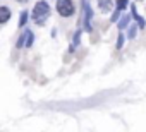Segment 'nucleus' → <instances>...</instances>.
Masks as SVG:
<instances>
[{
	"instance_id": "nucleus-1",
	"label": "nucleus",
	"mask_w": 146,
	"mask_h": 132,
	"mask_svg": "<svg viewBox=\"0 0 146 132\" xmlns=\"http://www.w3.org/2000/svg\"><path fill=\"white\" fill-rule=\"evenodd\" d=\"M52 14V7L46 0H38L35 4L33 11H31V21L36 24V26H45V22L48 21Z\"/></svg>"
},
{
	"instance_id": "nucleus-3",
	"label": "nucleus",
	"mask_w": 146,
	"mask_h": 132,
	"mask_svg": "<svg viewBox=\"0 0 146 132\" xmlns=\"http://www.w3.org/2000/svg\"><path fill=\"white\" fill-rule=\"evenodd\" d=\"M91 19H93V9H91V5H90L88 0H83V16H81L83 31H86V33H91L93 31Z\"/></svg>"
},
{
	"instance_id": "nucleus-10",
	"label": "nucleus",
	"mask_w": 146,
	"mask_h": 132,
	"mask_svg": "<svg viewBox=\"0 0 146 132\" xmlns=\"http://www.w3.org/2000/svg\"><path fill=\"white\" fill-rule=\"evenodd\" d=\"M129 21H131V16H124V17H120V19L117 21V28H119V29H125V28L129 26Z\"/></svg>"
},
{
	"instance_id": "nucleus-4",
	"label": "nucleus",
	"mask_w": 146,
	"mask_h": 132,
	"mask_svg": "<svg viewBox=\"0 0 146 132\" xmlns=\"http://www.w3.org/2000/svg\"><path fill=\"white\" fill-rule=\"evenodd\" d=\"M11 17H12V11L7 5H0V26L5 24V22H9Z\"/></svg>"
},
{
	"instance_id": "nucleus-9",
	"label": "nucleus",
	"mask_w": 146,
	"mask_h": 132,
	"mask_svg": "<svg viewBox=\"0 0 146 132\" xmlns=\"http://www.w3.org/2000/svg\"><path fill=\"white\" fill-rule=\"evenodd\" d=\"M137 24H129L127 26V34H125V38L127 40H134L136 36H137Z\"/></svg>"
},
{
	"instance_id": "nucleus-7",
	"label": "nucleus",
	"mask_w": 146,
	"mask_h": 132,
	"mask_svg": "<svg viewBox=\"0 0 146 132\" xmlns=\"http://www.w3.org/2000/svg\"><path fill=\"white\" fill-rule=\"evenodd\" d=\"M98 7H100V11L103 14H108L112 11V7H113V2L112 0H98Z\"/></svg>"
},
{
	"instance_id": "nucleus-12",
	"label": "nucleus",
	"mask_w": 146,
	"mask_h": 132,
	"mask_svg": "<svg viewBox=\"0 0 146 132\" xmlns=\"http://www.w3.org/2000/svg\"><path fill=\"white\" fill-rule=\"evenodd\" d=\"M127 5H129V0H117L115 9H119V11H125V9H127Z\"/></svg>"
},
{
	"instance_id": "nucleus-15",
	"label": "nucleus",
	"mask_w": 146,
	"mask_h": 132,
	"mask_svg": "<svg viewBox=\"0 0 146 132\" xmlns=\"http://www.w3.org/2000/svg\"><path fill=\"white\" fill-rule=\"evenodd\" d=\"M24 41H26V38H24V33L17 38V43H16V48H23L24 46Z\"/></svg>"
},
{
	"instance_id": "nucleus-14",
	"label": "nucleus",
	"mask_w": 146,
	"mask_h": 132,
	"mask_svg": "<svg viewBox=\"0 0 146 132\" xmlns=\"http://www.w3.org/2000/svg\"><path fill=\"white\" fill-rule=\"evenodd\" d=\"M120 12H122V11L115 9V11H113V14H112V17H110V21H112V22H117V21L120 19Z\"/></svg>"
},
{
	"instance_id": "nucleus-6",
	"label": "nucleus",
	"mask_w": 146,
	"mask_h": 132,
	"mask_svg": "<svg viewBox=\"0 0 146 132\" xmlns=\"http://www.w3.org/2000/svg\"><path fill=\"white\" fill-rule=\"evenodd\" d=\"M81 33H83V28H78L76 29V33H74V36H72V45H70V53L76 50V46H79V43H81Z\"/></svg>"
},
{
	"instance_id": "nucleus-11",
	"label": "nucleus",
	"mask_w": 146,
	"mask_h": 132,
	"mask_svg": "<svg viewBox=\"0 0 146 132\" xmlns=\"http://www.w3.org/2000/svg\"><path fill=\"white\" fill-rule=\"evenodd\" d=\"M28 17H29V12H28V11H23V12H21V16H19V28L26 26V22H28Z\"/></svg>"
},
{
	"instance_id": "nucleus-16",
	"label": "nucleus",
	"mask_w": 146,
	"mask_h": 132,
	"mask_svg": "<svg viewBox=\"0 0 146 132\" xmlns=\"http://www.w3.org/2000/svg\"><path fill=\"white\" fill-rule=\"evenodd\" d=\"M16 2H28V0H16Z\"/></svg>"
},
{
	"instance_id": "nucleus-2",
	"label": "nucleus",
	"mask_w": 146,
	"mask_h": 132,
	"mask_svg": "<svg viewBox=\"0 0 146 132\" xmlns=\"http://www.w3.org/2000/svg\"><path fill=\"white\" fill-rule=\"evenodd\" d=\"M57 12H58V16L60 17H72L76 14V5H74V2L72 0H57Z\"/></svg>"
},
{
	"instance_id": "nucleus-5",
	"label": "nucleus",
	"mask_w": 146,
	"mask_h": 132,
	"mask_svg": "<svg viewBox=\"0 0 146 132\" xmlns=\"http://www.w3.org/2000/svg\"><path fill=\"white\" fill-rule=\"evenodd\" d=\"M131 11H132V14H131V16H132V19L136 21L137 28H139V29H144V28H146V21H144V19H143V17H141L137 12H136V7H134V5L131 7Z\"/></svg>"
},
{
	"instance_id": "nucleus-8",
	"label": "nucleus",
	"mask_w": 146,
	"mask_h": 132,
	"mask_svg": "<svg viewBox=\"0 0 146 132\" xmlns=\"http://www.w3.org/2000/svg\"><path fill=\"white\" fill-rule=\"evenodd\" d=\"M24 38H26L24 46H26V48H31L33 43H35V34H33V31H31V29H24Z\"/></svg>"
},
{
	"instance_id": "nucleus-13",
	"label": "nucleus",
	"mask_w": 146,
	"mask_h": 132,
	"mask_svg": "<svg viewBox=\"0 0 146 132\" xmlns=\"http://www.w3.org/2000/svg\"><path fill=\"white\" fill-rule=\"evenodd\" d=\"M124 41H125V36H124L122 33H119V36H117V41H115V48H117V50H120V48L124 46Z\"/></svg>"
}]
</instances>
